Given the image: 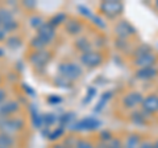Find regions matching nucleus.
<instances>
[{
    "label": "nucleus",
    "mask_w": 158,
    "mask_h": 148,
    "mask_svg": "<svg viewBox=\"0 0 158 148\" xmlns=\"http://www.w3.org/2000/svg\"><path fill=\"white\" fill-rule=\"evenodd\" d=\"M58 72L61 74V77L67 80L69 82L75 81L82 76V69L79 67L77 63H71V62H66V63L59 65Z\"/></svg>",
    "instance_id": "obj_1"
},
{
    "label": "nucleus",
    "mask_w": 158,
    "mask_h": 148,
    "mask_svg": "<svg viewBox=\"0 0 158 148\" xmlns=\"http://www.w3.org/2000/svg\"><path fill=\"white\" fill-rule=\"evenodd\" d=\"M100 11L102 13H104L106 16L108 17H116L118 16L121 12H123V9H124V6H123V3L120 2H116V0H113V2H110V0H107V2H103L100 3Z\"/></svg>",
    "instance_id": "obj_2"
},
{
    "label": "nucleus",
    "mask_w": 158,
    "mask_h": 148,
    "mask_svg": "<svg viewBox=\"0 0 158 148\" xmlns=\"http://www.w3.org/2000/svg\"><path fill=\"white\" fill-rule=\"evenodd\" d=\"M100 126H102V122L99 119H96V118H94V116H86V118H83L82 120L74 123L71 130H74V131H94V130H98Z\"/></svg>",
    "instance_id": "obj_3"
},
{
    "label": "nucleus",
    "mask_w": 158,
    "mask_h": 148,
    "mask_svg": "<svg viewBox=\"0 0 158 148\" xmlns=\"http://www.w3.org/2000/svg\"><path fill=\"white\" fill-rule=\"evenodd\" d=\"M23 120L19 118H4L0 116V130L3 134H11V132H16L23 128Z\"/></svg>",
    "instance_id": "obj_4"
},
{
    "label": "nucleus",
    "mask_w": 158,
    "mask_h": 148,
    "mask_svg": "<svg viewBox=\"0 0 158 148\" xmlns=\"http://www.w3.org/2000/svg\"><path fill=\"white\" fill-rule=\"evenodd\" d=\"M156 63H157V56L152 50L141 53V54H137L136 58H135V65L138 69L156 66Z\"/></svg>",
    "instance_id": "obj_5"
},
{
    "label": "nucleus",
    "mask_w": 158,
    "mask_h": 148,
    "mask_svg": "<svg viewBox=\"0 0 158 148\" xmlns=\"http://www.w3.org/2000/svg\"><path fill=\"white\" fill-rule=\"evenodd\" d=\"M141 110L146 115H153L158 112V94H149L141 103Z\"/></svg>",
    "instance_id": "obj_6"
},
{
    "label": "nucleus",
    "mask_w": 158,
    "mask_h": 148,
    "mask_svg": "<svg viewBox=\"0 0 158 148\" xmlns=\"http://www.w3.org/2000/svg\"><path fill=\"white\" fill-rule=\"evenodd\" d=\"M144 95L140 91H132V93H128V94L123 98V105H124L125 108H136L137 106H141L142 101H144Z\"/></svg>",
    "instance_id": "obj_7"
},
{
    "label": "nucleus",
    "mask_w": 158,
    "mask_h": 148,
    "mask_svg": "<svg viewBox=\"0 0 158 148\" xmlns=\"http://www.w3.org/2000/svg\"><path fill=\"white\" fill-rule=\"evenodd\" d=\"M81 61H82L83 65L87 66V67H96V66H99L103 62V57H102L100 53L90 50V52L82 54V56H81Z\"/></svg>",
    "instance_id": "obj_8"
},
{
    "label": "nucleus",
    "mask_w": 158,
    "mask_h": 148,
    "mask_svg": "<svg viewBox=\"0 0 158 148\" xmlns=\"http://www.w3.org/2000/svg\"><path fill=\"white\" fill-rule=\"evenodd\" d=\"M54 36H56V29H54V27L50 23H45L37 32V37L45 44V45H48V44L53 40Z\"/></svg>",
    "instance_id": "obj_9"
},
{
    "label": "nucleus",
    "mask_w": 158,
    "mask_h": 148,
    "mask_svg": "<svg viewBox=\"0 0 158 148\" xmlns=\"http://www.w3.org/2000/svg\"><path fill=\"white\" fill-rule=\"evenodd\" d=\"M0 24H2V28L6 32L13 31V29L17 27L12 13L9 11H7V9H0Z\"/></svg>",
    "instance_id": "obj_10"
},
{
    "label": "nucleus",
    "mask_w": 158,
    "mask_h": 148,
    "mask_svg": "<svg viewBox=\"0 0 158 148\" xmlns=\"http://www.w3.org/2000/svg\"><path fill=\"white\" fill-rule=\"evenodd\" d=\"M115 32L117 33V36L120 37L121 40H124V38L132 36V34H135L136 33V29L133 28L128 21H120L116 25Z\"/></svg>",
    "instance_id": "obj_11"
},
{
    "label": "nucleus",
    "mask_w": 158,
    "mask_h": 148,
    "mask_svg": "<svg viewBox=\"0 0 158 148\" xmlns=\"http://www.w3.org/2000/svg\"><path fill=\"white\" fill-rule=\"evenodd\" d=\"M157 76H158L157 66L137 69V72H136V77L141 81H150V80H153V78H156Z\"/></svg>",
    "instance_id": "obj_12"
},
{
    "label": "nucleus",
    "mask_w": 158,
    "mask_h": 148,
    "mask_svg": "<svg viewBox=\"0 0 158 148\" xmlns=\"http://www.w3.org/2000/svg\"><path fill=\"white\" fill-rule=\"evenodd\" d=\"M49 58H50V54H49L48 52L37 50L31 57V61H32V63H33L34 66H44L49 61Z\"/></svg>",
    "instance_id": "obj_13"
},
{
    "label": "nucleus",
    "mask_w": 158,
    "mask_h": 148,
    "mask_svg": "<svg viewBox=\"0 0 158 148\" xmlns=\"http://www.w3.org/2000/svg\"><path fill=\"white\" fill-rule=\"evenodd\" d=\"M17 110H19V103L15 101H8L3 103V105H0V116H7Z\"/></svg>",
    "instance_id": "obj_14"
},
{
    "label": "nucleus",
    "mask_w": 158,
    "mask_h": 148,
    "mask_svg": "<svg viewBox=\"0 0 158 148\" xmlns=\"http://www.w3.org/2000/svg\"><path fill=\"white\" fill-rule=\"evenodd\" d=\"M141 136L138 134H131L129 136L127 137L124 148H140L141 146Z\"/></svg>",
    "instance_id": "obj_15"
},
{
    "label": "nucleus",
    "mask_w": 158,
    "mask_h": 148,
    "mask_svg": "<svg viewBox=\"0 0 158 148\" xmlns=\"http://www.w3.org/2000/svg\"><path fill=\"white\" fill-rule=\"evenodd\" d=\"M146 114L142 110L140 111H133L132 115H131V119L132 122H135L136 124H145L146 123Z\"/></svg>",
    "instance_id": "obj_16"
},
{
    "label": "nucleus",
    "mask_w": 158,
    "mask_h": 148,
    "mask_svg": "<svg viewBox=\"0 0 158 148\" xmlns=\"http://www.w3.org/2000/svg\"><path fill=\"white\" fill-rule=\"evenodd\" d=\"M13 144L15 140L9 134H0V148H12Z\"/></svg>",
    "instance_id": "obj_17"
},
{
    "label": "nucleus",
    "mask_w": 158,
    "mask_h": 148,
    "mask_svg": "<svg viewBox=\"0 0 158 148\" xmlns=\"http://www.w3.org/2000/svg\"><path fill=\"white\" fill-rule=\"evenodd\" d=\"M111 97H112V93H111V91L104 93V94H103V95L100 97V101H99V103L96 105L95 111H102L103 108H104V106L107 105V102L111 99Z\"/></svg>",
    "instance_id": "obj_18"
},
{
    "label": "nucleus",
    "mask_w": 158,
    "mask_h": 148,
    "mask_svg": "<svg viewBox=\"0 0 158 148\" xmlns=\"http://www.w3.org/2000/svg\"><path fill=\"white\" fill-rule=\"evenodd\" d=\"M77 48H79L83 53H87L91 50V44L88 42L87 38H79L77 41Z\"/></svg>",
    "instance_id": "obj_19"
},
{
    "label": "nucleus",
    "mask_w": 158,
    "mask_h": 148,
    "mask_svg": "<svg viewBox=\"0 0 158 148\" xmlns=\"http://www.w3.org/2000/svg\"><path fill=\"white\" fill-rule=\"evenodd\" d=\"M81 29H82L81 24L77 23V21H70V23H67V31L70 32L71 34L79 33V32H81Z\"/></svg>",
    "instance_id": "obj_20"
},
{
    "label": "nucleus",
    "mask_w": 158,
    "mask_h": 148,
    "mask_svg": "<svg viewBox=\"0 0 158 148\" xmlns=\"http://www.w3.org/2000/svg\"><path fill=\"white\" fill-rule=\"evenodd\" d=\"M108 148H124V146H123V143H121L120 139L113 137L112 140L108 141Z\"/></svg>",
    "instance_id": "obj_21"
},
{
    "label": "nucleus",
    "mask_w": 158,
    "mask_h": 148,
    "mask_svg": "<svg viewBox=\"0 0 158 148\" xmlns=\"http://www.w3.org/2000/svg\"><path fill=\"white\" fill-rule=\"evenodd\" d=\"M75 148H96V147L92 146L91 143L87 141V140H77Z\"/></svg>",
    "instance_id": "obj_22"
},
{
    "label": "nucleus",
    "mask_w": 158,
    "mask_h": 148,
    "mask_svg": "<svg viewBox=\"0 0 158 148\" xmlns=\"http://www.w3.org/2000/svg\"><path fill=\"white\" fill-rule=\"evenodd\" d=\"M63 134V127H59L57 130H54L52 134H49V139L50 140H56L58 137H61V135Z\"/></svg>",
    "instance_id": "obj_23"
},
{
    "label": "nucleus",
    "mask_w": 158,
    "mask_h": 148,
    "mask_svg": "<svg viewBox=\"0 0 158 148\" xmlns=\"http://www.w3.org/2000/svg\"><path fill=\"white\" fill-rule=\"evenodd\" d=\"M31 25H32L33 28H38V29H40V28L44 25L42 19H41V17H37V16L32 17V19H31Z\"/></svg>",
    "instance_id": "obj_24"
},
{
    "label": "nucleus",
    "mask_w": 158,
    "mask_h": 148,
    "mask_svg": "<svg viewBox=\"0 0 158 148\" xmlns=\"http://www.w3.org/2000/svg\"><path fill=\"white\" fill-rule=\"evenodd\" d=\"M57 119H56V116H54L53 114H48V115H45L44 116V126H52L54 122H56Z\"/></svg>",
    "instance_id": "obj_25"
},
{
    "label": "nucleus",
    "mask_w": 158,
    "mask_h": 148,
    "mask_svg": "<svg viewBox=\"0 0 158 148\" xmlns=\"http://www.w3.org/2000/svg\"><path fill=\"white\" fill-rule=\"evenodd\" d=\"M32 46H33V48H36L37 50H38V49H42L44 46H46V45H45V44H44L41 40H40L37 36H36V37H34L33 40H32Z\"/></svg>",
    "instance_id": "obj_26"
},
{
    "label": "nucleus",
    "mask_w": 158,
    "mask_h": 148,
    "mask_svg": "<svg viewBox=\"0 0 158 148\" xmlns=\"http://www.w3.org/2000/svg\"><path fill=\"white\" fill-rule=\"evenodd\" d=\"M63 19H65V15H59V16L57 15V16H54V17L52 19V20H50V24L54 27V25H57V24L62 23V21H63Z\"/></svg>",
    "instance_id": "obj_27"
},
{
    "label": "nucleus",
    "mask_w": 158,
    "mask_h": 148,
    "mask_svg": "<svg viewBox=\"0 0 158 148\" xmlns=\"http://www.w3.org/2000/svg\"><path fill=\"white\" fill-rule=\"evenodd\" d=\"M95 93H96V90H95V89H94V87L88 89V90H87V95H86V98H85V101H83V102L87 103L88 101H91V99H92V97L95 95Z\"/></svg>",
    "instance_id": "obj_28"
},
{
    "label": "nucleus",
    "mask_w": 158,
    "mask_h": 148,
    "mask_svg": "<svg viewBox=\"0 0 158 148\" xmlns=\"http://www.w3.org/2000/svg\"><path fill=\"white\" fill-rule=\"evenodd\" d=\"M91 19H92V21L95 23L98 27H102V28H104V27H106V25H104V23H103V20H102L100 17H98V16H92Z\"/></svg>",
    "instance_id": "obj_29"
},
{
    "label": "nucleus",
    "mask_w": 158,
    "mask_h": 148,
    "mask_svg": "<svg viewBox=\"0 0 158 148\" xmlns=\"http://www.w3.org/2000/svg\"><path fill=\"white\" fill-rule=\"evenodd\" d=\"M140 148H153V141H150V140H144V141H141Z\"/></svg>",
    "instance_id": "obj_30"
},
{
    "label": "nucleus",
    "mask_w": 158,
    "mask_h": 148,
    "mask_svg": "<svg viewBox=\"0 0 158 148\" xmlns=\"http://www.w3.org/2000/svg\"><path fill=\"white\" fill-rule=\"evenodd\" d=\"M6 97H7V93L4 89H0V105H3V102L4 99H6Z\"/></svg>",
    "instance_id": "obj_31"
},
{
    "label": "nucleus",
    "mask_w": 158,
    "mask_h": 148,
    "mask_svg": "<svg viewBox=\"0 0 158 148\" xmlns=\"http://www.w3.org/2000/svg\"><path fill=\"white\" fill-rule=\"evenodd\" d=\"M49 102L50 103H59L61 102V98L57 97V95H52L50 98H49Z\"/></svg>",
    "instance_id": "obj_32"
},
{
    "label": "nucleus",
    "mask_w": 158,
    "mask_h": 148,
    "mask_svg": "<svg viewBox=\"0 0 158 148\" xmlns=\"http://www.w3.org/2000/svg\"><path fill=\"white\" fill-rule=\"evenodd\" d=\"M96 148H108V143L106 141H100L99 144L96 146Z\"/></svg>",
    "instance_id": "obj_33"
},
{
    "label": "nucleus",
    "mask_w": 158,
    "mask_h": 148,
    "mask_svg": "<svg viewBox=\"0 0 158 148\" xmlns=\"http://www.w3.org/2000/svg\"><path fill=\"white\" fill-rule=\"evenodd\" d=\"M4 36H6V31L3 28H0V40H3Z\"/></svg>",
    "instance_id": "obj_34"
},
{
    "label": "nucleus",
    "mask_w": 158,
    "mask_h": 148,
    "mask_svg": "<svg viewBox=\"0 0 158 148\" xmlns=\"http://www.w3.org/2000/svg\"><path fill=\"white\" fill-rule=\"evenodd\" d=\"M153 148H158V139H156L153 141Z\"/></svg>",
    "instance_id": "obj_35"
},
{
    "label": "nucleus",
    "mask_w": 158,
    "mask_h": 148,
    "mask_svg": "<svg viewBox=\"0 0 158 148\" xmlns=\"http://www.w3.org/2000/svg\"><path fill=\"white\" fill-rule=\"evenodd\" d=\"M25 6H28V7H33V6H34V3H33V2H25Z\"/></svg>",
    "instance_id": "obj_36"
},
{
    "label": "nucleus",
    "mask_w": 158,
    "mask_h": 148,
    "mask_svg": "<svg viewBox=\"0 0 158 148\" xmlns=\"http://www.w3.org/2000/svg\"><path fill=\"white\" fill-rule=\"evenodd\" d=\"M53 148H65L63 146H56V147H53Z\"/></svg>",
    "instance_id": "obj_37"
},
{
    "label": "nucleus",
    "mask_w": 158,
    "mask_h": 148,
    "mask_svg": "<svg viewBox=\"0 0 158 148\" xmlns=\"http://www.w3.org/2000/svg\"><path fill=\"white\" fill-rule=\"evenodd\" d=\"M3 54H4V52L2 50V49H0V57H2V56H3Z\"/></svg>",
    "instance_id": "obj_38"
},
{
    "label": "nucleus",
    "mask_w": 158,
    "mask_h": 148,
    "mask_svg": "<svg viewBox=\"0 0 158 148\" xmlns=\"http://www.w3.org/2000/svg\"><path fill=\"white\" fill-rule=\"evenodd\" d=\"M154 6H156V8L158 9V2H156V4H154Z\"/></svg>",
    "instance_id": "obj_39"
},
{
    "label": "nucleus",
    "mask_w": 158,
    "mask_h": 148,
    "mask_svg": "<svg viewBox=\"0 0 158 148\" xmlns=\"http://www.w3.org/2000/svg\"><path fill=\"white\" fill-rule=\"evenodd\" d=\"M69 148H73V147H69Z\"/></svg>",
    "instance_id": "obj_40"
}]
</instances>
